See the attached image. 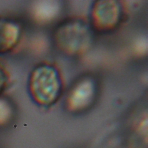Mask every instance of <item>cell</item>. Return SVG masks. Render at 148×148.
I'll return each mask as SVG.
<instances>
[{
	"instance_id": "6da1fadb",
	"label": "cell",
	"mask_w": 148,
	"mask_h": 148,
	"mask_svg": "<svg viewBox=\"0 0 148 148\" xmlns=\"http://www.w3.org/2000/svg\"><path fill=\"white\" fill-rule=\"evenodd\" d=\"M32 94L43 102L54 99L59 90V81L55 72L50 68H41L32 75L31 80Z\"/></svg>"
},
{
	"instance_id": "7a4b0ae2",
	"label": "cell",
	"mask_w": 148,
	"mask_h": 148,
	"mask_svg": "<svg viewBox=\"0 0 148 148\" xmlns=\"http://www.w3.org/2000/svg\"><path fill=\"white\" fill-rule=\"evenodd\" d=\"M20 36L18 25L10 19L0 18V54L10 51L16 45Z\"/></svg>"
},
{
	"instance_id": "3957f363",
	"label": "cell",
	"mask_w": 148,
	"mask_h": 148,
	"mask_svg": "<svg viewBox=\"0 0 148 148\" xmlns=\"http://www.w3.org/2000/svg\"><path fill=\"white\" fill-rule=\"evenodd\" d=\"M92 83L88 81L81 83L76 87L71 95L72 106L76 108L84 106L91 99L94 93Z\"/></svg>"
},
{
	"instance_id": "277c9868",
	"label": "cell",
	"mask_w": 148,
	"mask_h": 148,
	"mask_svg": "<svg viewBox=\"0 0 148 148\" xmlns=\"http://www.w3.org/2000/svg\"><path fill=\"white\" fill-rule=\"evenodd\" d=\"M39 7V14L42 13V15L44 17H51L56 12V4H44Z\"/></svg>"
},
{
	"instance_id": "5b68a950",
	"label": "cell",
	"mask_w": 148,
	"mask_h": 148,
	"mask_svg": "<svg viewBox=\"0 0 148 148\" xmlns=\"http://www.w3.org/2000/svg\"><path fill=\"white\" fill-rule=\"evenodd\" d=\"M9 77L5 69L0 64V95L7 87Z\"/></svg>"
}]
</instances>
